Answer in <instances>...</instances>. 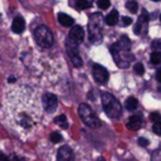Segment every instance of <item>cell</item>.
I'll return each instance as SVG.
<instances>
[{
  "instance_id": "cell-1",
  "label": "cell",
  "mask_w": 161,
  "mask_h": 161,
  "mask_svg": "<svg viewBox=\"0 0 161 161\" xmlns=\"http://www.w3.org/2000/svg\"><path fill=\"white\" fill-rule=\"evenodd\" d=\"M130 49H131V42L126 35L121 36L117 43L111 45V48H109L111 54L113 55V59L118 67H121V68L128 67L130 60H131Z\"/></svg>"
},
{
  "instance_id": "cell-2",
  "label": "cell",
  "mask_w": 161,
  "mask_h": 161,
  "mask_svg": "<svg viewBox=\"0 0 161 161\" xmlns=\"http://www.w3.org/2000/svg\"><path fill=\"white\" fill-rule=\"evenodd\" d=\"M102 106L106 114L111 118H118L122 114L121 103L111 93H102Z\"/></svg>"
},
{
  "instance_id": "cell-3",
  "label": "cell",
  "mask_w": 161,
  "mask_h": 161,
  "mask_svg": "<svg viewBox=\"0 0 161 161\" xmlns=\"http://www.w3.org/2000/svg\"><path fill=\"white\" fill-rule=\"evenodd\" d=\"M78 114L80 117V119L91 128H97L101 126V121L97 117V114L93 112V109L86 104V103H80L78 106Z\"/></svg>"
},
{
  "instance_id": "cell-4",
  "label": "cell",
  "mask_w": 161,
  "mask_h": 161,
  "mask_svg": "<svg viewBox=\"0 0 161 161\" xmlns=\"http://www.w3.org/2000/svg\"><path fill=\"white\" fill-rule=\"evenodd\" d=\"M34 39L36 44L43 48H49L53 45V34L45 25H39L34 30Z\"/></svg>"
},
{
  "instance_id": "cell-5",
  "label": "cell",
  "mask_w": 161,
  "mask_h": 161,
  "mask_svg": "<svg viewBox=\"0 0 161 161\" xmlns=\"http://www.w3.org/2000/svg\"><path fill=\"white\" fill-rule=\"evenodd\" d=\"M65 48H67V53H68V55H69L72 63L74 64V67H77V68L82 67L83 62H82V58H80L79 52H78V44H77L75 42H73V40L68 36V39H67V42H65Z\"/></svg>"
},
{
  "instance_id": "cell-6",
  "label": "cell",
  "mask_w": 161,
  "mask_h": 161,
  "mask_svg": "<svg viewBox=\"0 0 161 161\" xmlns=\"http://www.w3.org/2000/svg\"><path fill=\"white\" fill-rule=\"evenodd\" d=\"M92 73H93L94 80H96L97 83H99V84H106L107 80H108V78H109L108 70H107L104 67L99 65V64H94V65H93Z\"/></svg>"
},
{
  "instance_id": "cell-7",
  "label": "cell",
  "mask_w": 161,
  "mask_h": 161,
  "mask_svg": "<svg viewBox=\"0 0 161 161\" xmlns=\"http://www.w3.org/2000/svg\"><path fill=\"white\" fill-rule=\"evenodd\" d=\"M89 40H92L93 43H97L102 39V34H101V26H99V21H94V16L93 19L89 21Z\"/></svg>"
},
{
  "instance_id": "cell-8",
  "label": "cell",
  "mask_w": 161,
  "mask_h": 161,
  "mask_svg": "<svg viewBox=\"0 0 161 161\" xmlns=\"http://www.w3.org/2000/svg\"><path fill=\"white\" fill-rule=\"evenodd\" d=\"M43 106L47 112H54L58 106V98L53 93H45L43 96Z\"/></svg>"
},
{
  "instance_id": "cell-9",
  "label": "cell",
  "mask_w": 161,
  "mask_h": 161,
  "mask_svg": "<svg viewBox=\"0 0 161 161\" xmlns=\"http://www.w3.org/2000/svg\"><path fill=\"white\" fill-rule=\"evenodd\" d=\"M58 161H74V153L69 146H62L57 152Z\"/></svg>"
},
{
  "instance_id": "cell-10",
  "label": "cell",
  "mask_w": 161,
  "mask_h": 161,
  "mask_svg": "<svg viewBox=\"0 0 161 161\" xmlns=\"http://www.w3.org/2000/svg\"><path fill=\"white\" fill-rule=\"evenodd\" d=\"M68 36H69L73 42H75L77 44H79V43H82L83 39H84V30H83V28L79 26V25H73L72 29H70V31H69V34H68Z\"/></svg>"
},
{
  "instance_id": "cell-11",
  "label": "cell",
  "mask_w": 161,
  "mask_h": 161,
  "mask_svg": "<svg viewBox=\"0 0 161 161\" xmlns=\"http://www.w3.org/2000/svg\"><path fill=\"white\" fill-rule=\"evenodd\" d=\"M147 20H148V16H147V13L146 10L142 11V15L138 18V21L135 26V33L136 34H141V33H145L146 31V24H147Z\"/></svg>"
},
{
  "instance_id": "cell-12",
  "label": "cell",
  "mask_w": 161,
  "mask_h": 161,
  "mask_svg": "<svg viewBox=\"0 0 161 161\" xmlns=\"http://www.w3.org/2000/svg\"><path fill=\"white\" fill-rule=\"evenodd\" d=\"M25 29V21L21 16H15L14 20H13V24H11V30L16 34H20L23 33Z\"/></svg>"
},
{
  "instance_id": "cell-13",
  "label": "cell",
  "mask_w": 161,
  "mask_h": 161,
  "mask_svg": "<svg viewBox=\"0 0 161 161\" xmlns=\"http://www.w3.org/2000/svg\"><path fill=\"white\" fill-rule=\"evenodd\" d=\"M141 126H142V118L140 116H132V117H130V119L127 122V128L136 131Z\"/></svg>"
},
{
  "instance_id": "cell-14",
  "label": "cell",
  "mask_w": 161,
  "mask_h": 161,
  "mask_svg": "<svg viewBox=\"0 0 161 161\" xmlns=\"http://www.w3.org/2000/svg\"><path fill=\"white\" fill-rule=\"evenodd\" d=\"M58 21H59L63 26H65V28L72 26L73 23H74L73 18H70L69 15H67V14H64V13H59V14H58Z\"/></svg>"
},
{
  "instance_id": "cell-15",
  "label": "cell",
  "mask_w": 161,
  "mask_h": 161,
  "mask_svg": "<svg viewBox=\"0 0 161 161\" xmlns=\"http://www.w3.org/2000/svg\"><path fill=\"white\" fill-rule=\"evenodd\" d=\"M106 24L107 25H116L118 21V13L117 10H112L107 16H106Z\"/></svg>"
},
{
  "instance_id": "cell-16",
  "label": "cell",
  "mask_w": 161,
  "mask_h": 161,
  "mask_svg": "<svg viewBox=\"0 0 161 161\" xmlns=\"http://www.w3.org/2000/svg\"><path fill=\"white\" fill-rule=\"evenodd\" d=\"M72 3L77 9H87L92 5L93 0H72Z\"/></svg>"
},
{
  "instance_id": "cell-17",
  "label": "cell",
  "mask_w": 161,
  "mask_h": 161,
  "mask_svg": "<svg viewBox=\"0 0 161 161\" xmlns=\"http://www.w3.org/2000/svg\"><path fill=\"white\" fill-rule=\"evenodd\" d=\"M150 62L152 64H160L161 63V50H153L150 57Z\"/></svg>"
},
{
  "instance_id": "cell-18",
  "label": "cell",
  "mask_w": 161,
  "mask_h": 161,
  "mask_svg": "<svg viewBox=\"0 0 161 161\" xmlns=\"http://www.w3.org/2000/svg\"><path fill=\"white\" fill-rule=\"evenodd\" d=\"M137 106H138V101L135 97L127 98V101H126V108L127 109H135V108H137Z\"/></svg>"
},
{
  "instance_id": "cell-19",
  "label": "cell",
  "mask_w": 161,
  "mask_h": 161,
  "mask_svg": "<svg viewBox=\"0 0 161 161\" xmlns=\"http://www.w3.org/2000/svg\"><path fill=\"white\" fill-rule=\"evenodd\" d=\"M55 123L57 125H59L62 128H68V122H67V117L64 116V114H60V116H58V117H55Z\"/></svg>"
},
{
  "instance_id": "cell-20",
  "label": "cell",
  "mask_w": 161,
  "mask_h": 161,
  "mask_svg": "<svg viewBox=\"0 0 161 161\" xmlns=\"http://www.w3.org/2000/svg\"><path fill=\"white\" fill-rule=\"evenodd\" d=\"M126 6H127V9L131 11V13H137V10H138V5H137V3L136 1H127L126 3Z\"/></svg>"
},
{
  "instance_id": "cell-21",
  "label": "cell",
  "mask_w": 161,
  "mask_h": 161,
  "mask_svg": "<svg viewBox=\"0 0 161 161\" xmlns=\"http://www.w3.org/2000/svg\"><path fill=\"white\" fill-rule=\"evenodd\" d=\"M49 138H50V141H52V142L58 143V142H60V141H62V135H60L59 132H52Z\"/></svg>"
},
{
  "instance_id": "cell-22",
  "label": "cell",
  "mask_w": 161,
  "mask_h": 161,
  "mask_svg": "<svg viewBox=\"0 0 161 161\" xmlns=\"http://www.w3.org/2000/svg\"><path fill=\"white\" fill-rule=\"evenodd\" d=\"M133 70L136 72V74H138V75H142V74L145 73V68H143V64H141V63H136V64H135V67H133Z\"/></svg>"
},
{
  "instance_id": "cell-23",
  "label": "cell",
  "mask_w": 161,
  "mask_h": 161,
  "mask_svg": "<svg viewBox=\"0 0 161 161\" xmlns=\"http://www.w3.org/2000/svg\"><path fill=\"white\" fill-rule=\"evenodd\" d=\"M97 5H98L99 9L106 10V9H108V6H109V0H98V1H97Z\"/></svg>"
},
{
  "instance_id": "cell-24",
  "label": "cell",
  "mask_w": 161,
  "mask_h": 161,
  "mask_svg": "<svg viewBox=\"0 0 161 161\" xmlns=\"http://www.w3.org/2000/svg\"><path fill=\"white\" fill-rule=\"evenodd\" d=\"M152 130H153V132H155L156 135H160V136H161V121L155 122V123H153Z\"/></svg>"
},
{
  "instance_id": "cell-25",
  "label": "cell",
  "mask_w": 161,
  "mask_h": 161,
  "mask_svg": "<svg viewBox=\"0 0 161 161\" xmlns=\"http://www.w3.org/2000/svg\"><path fill=\"white\" fill-rule=\"evenodd\" d=\"M150 119L153 121V122H158V121H161V114L157 113V112H152L150 114Z\"/></svg>"
},
{
  "instance_id": "cell-26",
  "label": "cell",
  "mask_w": 161,
  "mask_h": 161,
  "mask_svg": "<svg viewBox=\"0 0 161 161\" xmlns=\"http://www.w3.org/2000/svg\"><path fill=\"white\" fill-rule=\"evenodd\" d=\"M152 161H161V151H155L152 153Z\"/></svg>"
},
{
  "instance_id": "cell-27",
  "label": "cell",
  "mask_w": 161,
  "mask_h": 161,
  "mask_svg": "<svg viewBox=\"0 0 161 161\" xmlns=\"http://www.w3.org/2000/svg\"><path fill=\"white\" fill-rule=\"evenodd\" d=\"M122 23H123V25H125V26L131 25L132 19H131V18H128V16H123V18H122Z\"/></svg>"
},
{
  "instance_id": "cell-28",
  "label": "cell",
  "mask_w": 161,
  "mask_h": 161,
  "mask_svg": "<svg viewBox=\"0 0 161 161\" xmlns=\"http://www.w3.org/2000/svg\"><path fill=\"white\" fill-rule=\"evenodd\" d=\"M138 145L140 146H147L148 145V141L146 138H143V137H140L138 138Z\"/></svg>"
},
{
  "instance_id": "cell-29",
  "label": "cell",
  "mask_w": 161,
  "mask_h": 161,
  "mask_svg": "<svg viewBox=\"0 0 161 161\" xmlns=\"http://www.w3.org/2000/svg\"><path fill=\"white\" fill-rule=\"evenodd\" d=\"M152 48H153L155 50H161V44H160V42L155 40V42L152 43Z\"/></svg>"
},
{
  "instance_id": "cell-30",
  "label": "cell",
  "mask_w": 161,
  "mask_h": 161,
  "mask_svg": "<svg viewBox=\"0 0 161 161\" xmlns=\"http://www.w3.org/2000/svg\"><path fill=\"white\" fill-rule=\"evenodd\" d=\"M156 79L161 83V68H160V69H157V72H156Z\"/></svg>"
},
{
  "instance_id": "cell-31",
  "label": "cell",
  "mask_w": 161,
  "mask_h": 161,
  "mask_svg": "<svg viewBox=\"0 0 161 161\" xmlns=\"http://www.w3.org/2000/svg\"><path fill=\"white\" fill-rule=\"evenodd\" d=\"M0 157H1V161H10V158H8L5 153H1V156H0Z\"/></svg>"
},
{
  "instance_id": "cell-32",
  "label": "cell",
  "mask_w": 161,
  "mask_h": 161,
  "mask_svg": "<svg viewBox=\"0 0 161 161\" xmlns=\"http://www.w3.org/2000/svg\"><path fill=\"white\" fill-rule=\"evenodd\" d=\"M13 160H14V161H20V160H19V157H16V156H14V158H13Z\"/></svg>"
},
{
  "instance_id": "cell-33",
  "label": "cell",
  "mask_w": 161,
  "mask_h": 161,
  "mask_svg": "<svg viewBox=\"0 0 161 161\" xmlns=\"http://www.w3.org/2000/svg\"><path fill=\"white\" fill-rule=\"evenodd\" d=\"M97 161H104V158H102V157H101V158H98Z\"/></svg>"
},
{
  "instance_id": "cell-34",
  "label": "cell",
  "mask_w": 161,
  "mask_h": 161,
  "mask_svg": "<svg viewBox=\"0 0 161 161\" xmlns=\"http://www.w3.org/2000/svg\"><path fill=\"white\" fill-rule=\"evenodd\" d=\"M152 1H160V0H152Z\"/></svg>"
},
{
  "instance_id": "cell-35",
  "label": "cell",
  "mask_w": 161,
  "mask_h": 161,
  "mask_svg": "<svg viewBox=\"0 0 161 161\" xmlns=\"http://www.w3.org/2000/svg\"><path fill=\"white\" fill-rule=\"evenodd\" d=\"M160 20H161V15H160Z\"/></svg>"
}]
</instances>
